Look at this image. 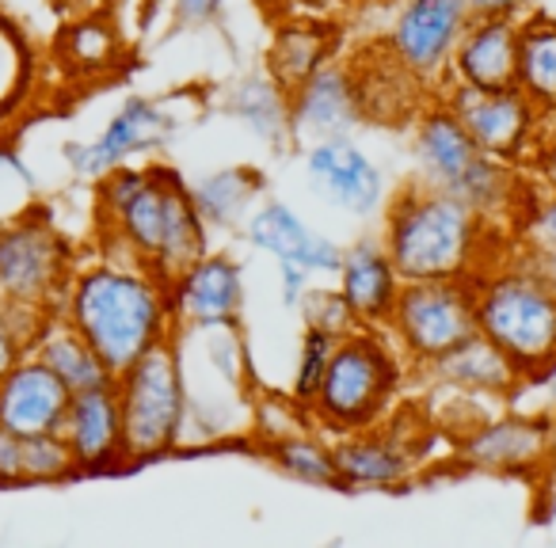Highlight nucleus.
<instances>
[{"mask_svg": "<svg viewBox=\"0 0 556 548\" xmlns=\"http://www.w3.org/2000/svg\"><path fill=\"white\" fill-rule=\"evenodd\" d=\"M96 221L103 255L134 259L176 279L210 252V229L191 199V183L168 164H123L96 179Z\"/></svg>", "mask_w": 556, "mask_h": 548, "instance_id": "nucleus-1", "label": "nucleus"}, {"mask_svg": "<svg viewBox=\"0 0 556 548\" xmlns=\"http://www.w3.org/2000/svg\"><path fill=\"white\" fill-rule=\"evenodd\" d=\"M58 317L92 343L111 373H123L146 351L179 335L168 279L118 255L73 270Z\"/></svg>", "mask_w": 556, "mask_h": 548, "instance_id": "nucleus-2", "label": "nucleus"}, {"mask_svg": "<svg viewBox=\"0 0 556 548\" xmlns=\"http://www.w3.org/2000/svg\"><path fill=\"white\" fill-rule=\"evenodd\" d=\"M381 244L404 282L424 279H472L500 259V225L454 194L408 179L386 202Z\"/></svg>", "mask_w": 556, "mask_h": 548, "instance_id": "nucleus-3", "label": "nucleus"}, {"mask_svg": "<svg viewBox=\"0 0 556 548\" xmlns=\"http://www.w3.org/2000/svg\"><path fill=\"white\" fill-rule=\"evenodd\" d=\"M408 149L412 179L469 202L492 225H500V217H522L530 194L522 191L515 168L480 153L477 141L465 133V126L439 95H431L424 111L412 118Z\"/></svg>", "mask_w": 556, "mask_h": 548, "instance_id": "nucleus-4", "label": "nucleus"}, {"mask_svg": "<svg viewBox=\"0 0 556 548\" xmlns=\"http://www.w3.org/2000/svg\"><path fill=\"white\" fill-rule=\"evenodd\" d=\"M477 332L530 381L556 351V275L533 255H500L472 275Z\"/></svg>", "mask_w": 556, "mask_h": 548, "instance_id": "nucleus-5", "label": "nucleus"}, {"mask_svg": "<svg viewBox=\"0 0 556 548\" xmlns=\"http://www.w3.org/2000/svg\"><path fill=\"white\" fill-rule=\"evenodd\" d=\"M412 366L389 340L386 328H355L336 340L332 362L313 396L309 416L328 438L363 431L401 404Z\"/></svg>", "mask_w": 556, "mask_h": 548, "instance_id": "nucleus-6", "label": "nucleus"}, {"mask_svg": "<svg viewBox=\"0 0 556 548\" xmlns=\"http://www.w3.org/2000/svg\"><path fill=\"white\" fill-rule=\"evenodd\" d=\"M118 411H123L126 464L168 457L184 442L191 396H187L184 358L176 340L146 351L134 366L115 373Z\"/></svg>", "mask_w": 556, "mask_h": 548, "instance_id": "nucleus-7", "label": "nucleus"}, {"mask_svg": "<svg viewBox=\"0 0 556 548\" xmlns=\"http://www.w3.org/2000/svg\"><path fill=\"white\" fill-rule=\"evenodd\" d=\"M439 426L424 404H396L381 423L332 438L343 492H401L431 464Z\"/></svg>", "mask_w": 556, "mask_h": 548, "instance_id": "nucleus-8", "label": "nucleus"}, {"mask_svg": "<svg viewBox=\"0 0 556 548\" xmlns=\"http://www.w3.org/2000/svg\"><path fill=\"white\" fill-rule=\"evenodd\" d=\"M77 255L42 206L0 217V294L58 313Z\"/></svg>", "mask_w": 556, "mask_h": 548, "instance_id": "nucleus-9", "label": "nucleus"}, {"mask_svg": "<svg viewBox=\"0 0 556 548\" xmlns=\"http://www.w3.org/2000/svg\"><path fill=\"white\" fill-rule=\"evenodd\" d=\"M389 340L412 366L424 373L431 362L477 335V302H472V279H424L404 282L386 324Z\"/></svg>", "mask_w": 556, "mask_h": 548, "instance_id": "nucleus-10", "label": "nucleus"}, {"mask_svg": "<svg viewBox=\"0 0 556 548\" xmlns=\"http://www.w3.org/2000/svg\"><path fill=\"white\" fill-rule=\"evenodd\" d=\"M450 461L488 476H538L556 454V423L522 411H492L454 442Z\"/></svg>", "mask_w": 556, "mask_h": 548, "instance_id": "nucleus-11", "label": "nucleus"}, {"mask_svg": "<svg viewBox=\"0 0 556 548\" xmlns=\"http://www.w3.org/2000/svg\"><path fill=\"white\" fill-rule=\"evenodd\" d=\"M469 0H401L381 47L431 92H442L457 39L469 27Z\"/></svg>", "mask_w": 556, "mask_h": 548, "instance_id": "nucleus-12", "label": "nucleus"}, {"mask_svg": "<svg viewBox=\"0 0 556 548\" xmlns=\"http://www.w3.org/2000/svg\"><path fill=\"white\" fill-rule=\"evenodd\" d=\"M439 100L454 111V118L465 126L480 153L495 156L503 164H522L530 153H538V133L545 126V111H538L526 92L518 88H500V92H484V88H465L446 85Z\"/></svg>", "mask_w": 556, "mask_h": 548, "instance_id": "nucleus-13", "label": "nucleus"}, {"mask_svg": "<svg viewBox=\"0 0 556 548\" xmlns=\"http://www.w3.org/2000/svg\"><path fill=\"white\" fill-rule=\"evenodd\" d=\"M176 130L179 123L164 111V103L149 100V95H126L123 107L108 118V126L92 141L65 145V161H70L73 176L100 179L123 164H138V156H153L168 149Z\"/></svg>", "mask_w": 556, "mask_h": 548, "instance_id": "nucleus-14", "label": "nucleus"}, {"mask_svg": "<svg viewBox=\"0 0 556 548\" xmlns=\"http://www.w3.org/2000/svg\"><path fill=\"white\" fill-rule=\"evenodd\" d=\"M302 171L313 194L348 217H374L386 206V168L358 145L355 138H320L305 141Z\"/></svg>", "mask_w": 556, "mask_h": 548, "instance_id": "nucleus-15", "label": "nucleus"}, {"mask_svg": "<svg viewBox=\"0 0 556 548\" xmlns=\"http://www.w3.org/2000/svg\"><path fill=\"white\" fill-rule=\"evenodd\" d=\"M176 328H240L244 320V270L229 252H214L184 267L168 282Z\"/></svg>", "mask_w": 556, "mask_h": 548, "instance_id": "nucleus-16", "label": "nucleus"}, {"mask_svg": "<svg viewBox=\"0 0 556 548\" xmlns=\"http://www.w3.org/2000/svg\"><path fill=\"white\" fill-rule=\"evenodd\" d=\"M244 240L255 252L270 255L275 263H298L309 275H332L343 263V244L328 232L313 229L294 206H287L282 199H263L255 202V209L244 221Z\"/></svg>", "mask_w": 556, "mask_h": 548, "instance_id": "nucleus-17", "label": "nucleus"}, {"mask_svg": "<svg viewBox=\"0 0 556 548\" xmlns=\"http://www.w3.org/2000/svg\"><path fill=\"white\" fill-rule=\"evenodd\" d=\"M290 126H294V141L355 138L363 130L366 118L351 62L336 58L298 88H290Z\"/></svg>", "mask_w": 556, "mask_h": 548, "instance_id": "nucleus-18", "label": "nucleus"}, {"mask_svg": "<svg viewBox=\"0 0 556 548\" xmlns=\"http://www.w3.org/2000/svg\"><path fill=\"white\" fill-rule=\"evenodd\" d=\"M62 438L70 442L77 457L80 476H100L126 464L123 411H118L115 381L96 388H80L70 396V408L62 419Z\"/></svg>", "mask_w": 556, "mask_h": 548, "instance_id": "nucleus-19", "label": "nucleus"}, {"mask_svg": "<svg viewBox=\"0 0 556 548\" xmlns=\"http://www.w3.org/2000/svg\"><path fill=\"white\" fill-rule=\"evenodd\" d=\"M351 69H355L358 103H363L366 126L408 130L412 118L431 100V88L419 85L381 42H366V47L351 58Z\"/></svg>", "mask_w": 556, "mask_h": 548, "instance_id": "nucleus-20", "label": "nucleus"}, {"mask_svg": "<svg viewBox=\"0 0 556 548\" xmlns=\"http://www.w3.org/2000/svg\"><path fill=\"white\" fill-rule=\"evenodd\" d=\"M70 385L35 355L20 358L0 378V426L20 438L62 431L65 408H70Z\"/></svg>", "mask_w": 556, "mask_h": 548, "instance_id": "nucleus-21", "label": "nucleus"}, {"mask_svg": "<svg viewBox=\"0 0 556 548\" xmlns=\"http://www.w3.org/2000/svg\"><path fill=\"white\" fill-rule=\"evenodd\" d=\"M401 286L404 279L396 275L381 237H358L355 244H343L336 290L343 294L358 328H386L396 297H401Z\"/></svg>", "mask_w": 556, "mask_h": 548, "instance_id": "nucleus-22", "label": "nucleus"}, {"mask_svg": "<svg viewBox=\"0 0 556 548\" xmlns=\"http://www.w3.org/2000/svg\"><path fill=\"white\" fill-rule=\"evenodd\" d=\"M446 85L484 88H518V24L515 20H469L450 58ZM442 85V88H446Z\"/></svg>", "mask_w": 556, "mask_h": 548, "instance_id": "nucleus-23", "label": "nucleus"}, {"mask_svg": "<svg viewBox=\"0 0 556 548\" xmlns=\"http://www.w3.org/2000/svg\"><path fill=\"white\" fill-rule=\"evenodd\" d=\"M419 378H427L431 385H446V388H457V393H472V396H484V400H500V404H510L515 396H522V388H526L522 370L480 332L469 335L465 343H457L450 355L431 362Z\"/></svg>", "mask_w": 556, "mask_h": 548, "instance_id": "nucleus-24", "label": "nucleus"}, {"mask_svg": "<svg viewBox=\"0 0 556 548\" xmlns=\"http://www.w3.org/2000/svg\"><path fill=\"white\" fill-rule=\"evenodd\" d=\"M340 42L343 35L336 24H328L320 16H294V12H287V16L275 20L263 69L290 92L305 77H313L320 65L336 62L340 58Z\"/></svg>", "mask_w": 556, "mask_h": 548, "instance_id": "nucleus-25", "label": "nucleus"}, {"mask_svg": "<svg viewBox=\"0 0 556 548\" xmlns=\"http://www.w3.org/2000/svg\"><path fill=\"white\" fill-rule=\"evenodd\" d=\"M222 111L248 130L255 141L267 149H287L294 141V126H290V92L270 77L267 69L240 73L222 95Z\"/></svg>", "mask_w": 556, "mask_h": 548, "instance_id": "nucleus-26", "label": "nucleus"}, {"mask_svg": "<svg viewBox=\"0 0 556 548\" xmlns=\"http://www.w3.org/2000/svg\"><path fill=\"white\" fill-rule=\"evenodd\" d=\"M263 194V171L252 164H229L214 168L191 183V199L199 217L206 221L210 232H237L244 229L248 214L255 209Z\"/></svg>", "mask_w": 556, "mask_h": 548, "instance_id": "nucleus-27", "label": "nucleus"}, {"mask_svg": "<svg viewBox=\"0 0 556 548\" xmlns=\"http://www.w3.org/2000/svg\"><path fill=\"white\" fill-rule=\"evenodd\" d=\"M31 355L39 358L42 366L58 373V378L70 385V393H80V388H96L115 381V373L103 366V358L92 351V343L70 324L58 313H50V320L42 324L39 340H35Z\"/></svg>", "mask_w": 556, "mask_h": 548, "instance_id": "nucleus-28", "label": "nucleus"}, {"mask_svg": "<svg viewBox=\"0 0 556 548\" xmlns=\"http://www.w3.org/2000/svg\"><path fill=\"white\" fill-rule=\"evenodd\" d=\"M518 92L548 118L556 115V16L541 9L518 24Z\"/></svg>", "mask_w": 556, "mask_h": 548, "instance_id": "nucleus-29", "label": "nucleus"}, {"mask_svg": "<svg viewBox=\"0 0 556 548\" xmlns=\"http://www.w3.org/2000/svg\"><path fill=\"white\" fill-rule=\"evenodd\" d=\"M260 449L270 469H278L287 480H298V484H309V487H328V492H343L332 438H328L320 426H305V431L267 442V446H260Z\"/></svg>", "mask_w": 556, "mask_h": 548, "instance_id": "nucleus-30", "label": "nucleus"}, {"mask_svg": "<svg viewBox=\"0 0 556 548\" xmlns=\"http://www.w3.org/2000/svg\"><path fill=\"white\" fill-rule=\"evenodd\" d=\"M47 320H50V309L12 302V297L0 294V378H4L20 358L31 355L35 340H39Z\"/></svg>", "mask_w": 556, "mask_h": 548, "instance_id": "nucleus-31", "label": "nucleus"}, {"mask_svg": "<svg viewBox=\"0 0 556 548\" xmlns=\"http://www.w3.org/2000/svg\"><path fill=\"white\" fill-rule=\"evenodd\" d=\"M77 457H73L70 442L62 438V431H50V434H31L24 438V487L27 484H70L77 480Z\"/></svg>", "mask_w": 556, "mask_h": 548, "instance_id": "nucleus-32", "label": "nucleus"}, {"mask_svg": "<svg viewBox=\"0 0 556 548\" xmlns=\"http://www.w3.org/2000/svg\"><path fill=\"white\" fill-rule=\"evenodd\" d=\"M305 426H317L305 404H298L294 396L282 393H263L252 400V438L255 446H267V442L287 438L294 431H305Z\"/></svg>", "mask_w": 556, "mask_h": 548, "instance_id": "nucleus-33", "label": "nucleus"}, {"mask_svg": "<svg viewBox=\"0 0 556 548\" xmlns=\"http://www.w3.org/2000/svg\"><path fill=\"white\" fill-rule=\"evenodd\" d=\"M332 351H336V335L317 332V328H302V343H298V366H294V378H290V396L298 404L309 408L313 396L320 393V381L328 373V362H332Z\"/></svg>", "mask_w": 556, "mask_h": 548, "instance_id": "nucleus-34", "label": "nucleus"}, {"mask_svg": "<svg viewBox=\"0 0 556 548\" xmlns=\"http://www.w3.org/2000/svg\"><path fill=\"white\" fill-rule=\"evenodd\" d=\"M294 313L302 317V328H317V332H328V335H336V340H343V335L358 328L348 302H343V294L336 286H309Z\"/></svg>", "mask_w": 556, "mask_h": 548, "instance_id": "nucleus-35", "label": "nucleus"}, {"mask_svg": "<svg viewBox=\"0 0 556 548\" xmlns=\"http://www.w3.org/2000/svg\"><path fill=\"white\" fill-rule=\"evenodd\" d=\"M522 240H526V255H533L541 267H548L556 275V191L526 202Z\"/></svg>", "mask_w": 556, "mask_h": 548, "instance_id": "nucleus-36", "label": "nucleus"}, {"mask_svg": "<svg viewBox=\"0 0 556 548\" xmlns=\"http://www.w3.org/2000/svg\"><path fill=\"white\" fill-rule=\"evenodd\" d=\"M225 12V0H172V16L176 27L184 31H202V27L217 24Z\"/></svg>", "mask_w": 556, "mask_h": 548, "instance_id": "nucleus-37", "label": "nucleus"}, {"mask_svg": "<svg viewBox=\"0 0 556 548\" xmlns=\"http://www.w3.org/2000/svg\"><path fill=\"white\" fill-rule=\"evenodd\" d=\"M0 487H24V438L0 426Z\"/></svg>", "mask_w": 556, "mask_h": 548, "instance_id": "nucleus-38", "label": "nucleus"}, {"mask_svg": "<svg viewBox=\"0 0 556 548\" xmlns=\"http://www.w3.org/2000/svg\"><path fill=\"white\" fill-rule=\"evenodd\" d=\"M309 286H313L309 270L298 267V263H278V302H282V309L294 313Z\"/></svg>", "mask_w": 556, "mask_h": 548, "instance_id": "nucleus-39", "label": "nucleus"}, {"mask_svg": "<svg viewBox=\"0 0 556 548\" xmlns=\"http://www.w3.org/2000/svg\"><path fill=\"white\" fill-rule=\"evenodd\" d=\"M538 9V0H469V12L477 20H515V24H522Z\"/></svg>", "mask_w": 556, "mask_h": 548, "instance_id": "nucleus-40", "label": "nucleus"}, {"mask_svg": "<svg viewBox=\"0 0 556 548\" xmlns=\"http://www.w3.org/2000/svg\"><path fill=\"white\" fill-rule=\"evenodd\" d=\"M522 393H538L541 400H548V404H556V351L548 355V362L541 366L538 373H533L530 381H526V388Z\"/></svg>", "mask_w": 556, "mask_h": 548, "instance_id": "nucleus-41", "label": "nucleus"}, {"mask_svg": "<svg viewBox=\"0 0 556 548\" xmlns=\"http://www.w3.org/2000/svg\"><path fill=\"white\" fill-rule=\"evenodd\" d=\"M255 4H260L270 20H278V16H287V12H294L298 0H255Z\"/></svg>", "mask_w": 556, "mask_h": 548, "instance_id": "nucleus-42", "label": "nucleus"}, {"mask_svg": "<svg viewBox=\"0 0 556 548\" xmlns=\"http://www.w3.org/2000/svg\"><path fill=\"white\" fill-rule=\"evenodd\" d=\"M358 4H381V0H358Z\"/></svg>", "mask_w": 556, "mask_h": 548, "instance_id": "nucleus-43", "label": "nucleus"}, {"mask_svg": "<svg viewBox=\"0 0 556 548\" xmlns=\"http://www.w3.org/2000/svg\"><path fill=\"white\" fill-rule=\"evenodd\" d=\"M553 423H556V404H553Z\"/></svg>", "mask_w": 556, "mask_h": 548, "instance_id": "nucleus-44", "label": "nucleus"}]
</instances>
